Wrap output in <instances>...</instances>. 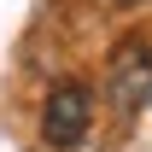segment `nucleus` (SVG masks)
Masks as SVG:
<instances>
[{
    "instance_id": "1",
    "label": "nucleus",
    "mask_w": 152,
    "mask_h": 152,
    "mask_svg": "<svg viewBox=\"0 0 152 152\" xmlns=\"http://www.w3.org/2000/svg\"><path fill=\"white\" fill-rule=\"evenodd\" d=\"M88 123H94V99H88V88L64 82V88L47 94V111H41V134H47V146H58V152L82 146V140H88Z\"/></svg>"
},
{
    "instance_id": "2",
    "label": "nucleus",
    "mask_w": 152,
    "mask_h": 152,
    "mask_svg": "<svg viewBox=\"0 0 152 152\" xmlns=\"http://www.w3.org/2000/svg\"><path fill=\"white\" fill-rule=\"evenodd\" d=\"M152 88V47L146 41H123L111 53V64H105V94L123 105V111H134L140 99H146Z\"/></svg>"
}]
</instances>
